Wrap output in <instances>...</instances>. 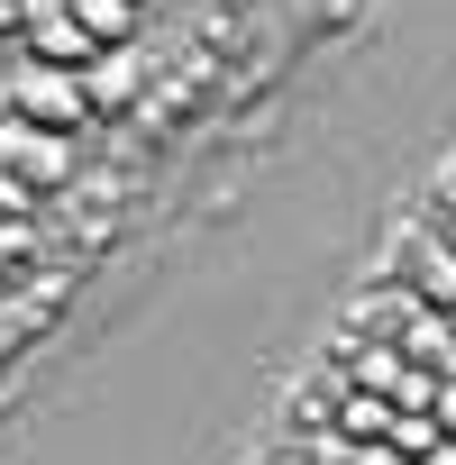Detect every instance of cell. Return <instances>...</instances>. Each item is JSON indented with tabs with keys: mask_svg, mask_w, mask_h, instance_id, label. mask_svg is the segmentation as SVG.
Returning <instances> with one entry per match:
<instances>
[{
	"mask_svg": "<svg viewBox=\"0 0 456 465\" xmlns=\"http://www.w3.org/2000/svg\"><path fill=\"white\" fill-rule=\"evenodd\" d=\"M0 173H19L28 192L74 183V146H64L55 128H37V119H0Z\"/></svg>",
	"mask_w": 456,
	"mask_h": 465,
	"instance_id": "obj_1",
	"label": "cell"
},
{
	"mask_svg": "<svg viewBox=\"0 0 456 465\" xmlns=\"http://www.w3.org/2000/svg\"><path fill=\"white\" fill-rule=\"evenodd\" d=\"M392 283H411L429 311H447V320H456V247H447V228H438V219L401 238V274H392Z\"/></svg>",
	"mask_w": 456,
	"mask_h": 465,
	"instance_id": "obj_2",
	"label": "cell"
},
{
	"mask_svg": "<svg viewBox=\"0 0 456 465\" xmlns=\"http://www.w3.org/2000/svg\"><path fill=\"white\" fill-rule=\"evenodd\" d=\"M19 119H37V128H83L92 119V92H83V74H64V64H28L19 74Z\"/></svg>",
	"mask_w": 456,
	"mask_h": 465,
	"instance_id": "obj_3",
	"label": "cell"
},
{
	"mask_svg": "<svg viewBox=\"0 0 456 465\" xmlns=\"http://www.w3.org/2000/svg\"><path fill=\"white\" fill-rule=\"evenodd\" d=\"M28 37H37V55H46V64H101V37H92L83 19H64V10H37V19H28Z\"/></svg>",
	"mask_w": 456,
	"mask_h": 465,
	"instance_id": "obj_4",
	"label": "cell"
},
{
	"mask_svg": "<svg viewBox=\"0 0 456 465\" xmlns=\"http://www.w3.org/2000/svg\"><path fill=\"white\" fill-rule=\"evenodd\" d=\"M338 429H347V438H392L401 411H392L383 392H356V383H347V392H338Z\"/></svg>",
	"mask_w": 456,
	"mask_h": 465,
	"instance_id": "obj_5",
	"label": "cell"
},
{
	"mask_svg": "<svg viewBox=\"0 0 456 465\" xmlns=\"http://www.w3.org/2000/svg\"><path fill=\"white\" fill-rule=\"evenodd\" d=\"M83 92H92V110H128V101H137V74H128L119 55H101V64L83 74Z\"/></svg>",
	"mask_w": 456,
	"mask_h": 465,
	"instance_id": "obj_6",
	"label": "cell"
},
{
	"mask_svg": "<svg viewBox=\"0 0 456 465\" xmlns=\"http://www.w3.org/2000/svg\"><path fill=\"white\" fill-rule=\"evenodd\" d=\"M74 19H83L92 37H128V28H137V10H128V0H74Z\"/></svg>",
	"mask_w": 456,
	"mask_h": 465,
	"instance_id": "obj_7",
	"label": "cell"
},
{
	"mask_svg": "<svg viewBox=\"0 0 456 465\" xmlns=\"http://www.w3.org/2000/svg\"><path fill=\"white\" fill-rule=\"evenodd\" d=\"M0 210H10V219H37V192H28L19 173H0Z\"/></svg>",
	"mask_w": 456,
	"mask_h": 465,
	"instance_id": "obj_8",
	"label": "cell"
},
{
	"mask_svg": "<svg viewBox=\"0 0 456 465\" xmlns=\"http://www.w3.org/2000/svg\"><path fill=\"white\" fill-rule=\"evenodd\" d=\"M28 238H37L28 219H0V265H10V256H28Z\"/></svg>",
	"mask_w": 456,
	"mask_h": 465,
	"instance_id": "obj_9",
	"label": "cell"
},
{
	"mask_svg": "<svg viewBox=\"0 0 456 465\" xmlns=\"http://www.w3.org/2000/svg\"><path fill=\"white\" fill-rule=\"evenodd\" d=\"M429 420H438V438H456V374L438 383V411H429Z\"/></svg>",
	"mask_w": 456,
	"mask_h": 465,
	"instance_id": "obj_10",
	"label": "cell"
},
{
	"mask_svg": "<svg viewBox=\"0 0 456 465\" xmlns=\"http://www.w3.org/2000/svg\"><path fill=\"white\" fill-rule=\"evenodd\" d=\"M347 465H401V447H356Z\"/></svg>",
	"mask_w": 456,
	"mask_h": 465,
	"instance_id": "obj_11",
	"label": "cell"
}]
</instances>
